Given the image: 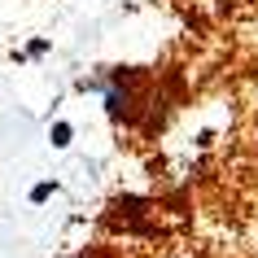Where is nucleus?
I'll return each instance as SVG.
<instances>
[{
	"label": "nucleus",
	"instance_id": "f257e3e1",
	"mask_svg": "<svg viewBox=\"0 0 258 258\" xmlns=\"http://www.w3.org/2000/svg\"><path fill=\"white\" fill-rule=\"evenodd\" d=\"M75 88H79V92H101L109 122H140L145 105H149L145 70H136V66H109V70H101V75H83Z\"/></svg>",
	"mask_w": 258,
	"mask_h": 258
},
{
	"label": "nucleus",
	"instance_id": "f03ea898",
	"mask_svg": "<svg viewBox=\"0 0 258 258\" xmlns=\"http://www.w3.org/2000/svg\"><path fill=\"white\" fill-rule=\"evenodd\" d=\"M48 140H53V149H70L75 127H70V122H53V127H48Z\"/></svg>",
	"mask_w": 258,
	"mask_h": 258
},
{
	"label": "nucleus",
	"instance_id": "7ed1b4c3",
	"mask_svg": "<svg viewBox=\"0 0 258 258\" xmlns=\"http://www.w3.org/2000/svg\"><path fill=\"white\" fill-rule=\"evenodd\" d=\"M53 192H57V184H53V179H44V184H35V188H31V202L40 206V202H48Z\"/></svg>",
	"mask_w": 258,
	"mask_h": 258
},
{
	"label": "nucleus",
	"instance_id": "20e7f679",
	"mask_svg": "<svg viewBox=\"0 0 258 258\" xmlns=\"http://www.w3.org/2000/svg\"><path fill=\"white\" fill-rule=\"evenodd\" d=\"M70 258H114V254L101 249V245H92V249H79V254H70Z\"/></svg>",
	"mask_w": 258,
	"mask_h": 258
},
{
	"label": "nucleus",
	"instance_id": "39448f33",
	"mask_svg": "<svg viewBox=\"0 0 258 258\" xmlns=\"http://www.w3.org/2000/svg\"><path fill=\"white\" fill-rule=\"evenodd\" d=\"M40 53H48V40H31V48H27V57H40Z\"/></svg>",
	"mask_w": 258,
	"mask_h": 258
}]
</instances>
